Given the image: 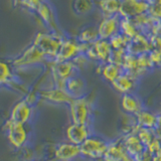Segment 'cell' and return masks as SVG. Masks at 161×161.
I'll return each mask as SVG.
<instances>
[{
	"mask_svg": "<svg viewBox=\"0 0 161 161\" xmlns=\"http://www.w3.org/2000/svg\"><path fill=\"white\" fill-rule=\"evenodd\" d=\"M5 133L9 144L15 149H21L26 146L28 141V131L26 124L16 123L11 120H7L4 125Z\"/></svg>",
	"mask_w": 161,
	"mask_h": 161,
	"instance_id": "277c9868",
	"label": "cell"
},
{
	"mask_svg": "<svg viewBox=\"0 0 161 161\" xmlns=\"http://www.w3.org/2000/svg\"><path fill=\"white\" fill-rule=\"evenodd\" d=\"M69 106L73 123L89 125L91 118V104L85 96L73 99Z\"/></svg>",
	"mask_w": 161,
	"mask_h": 161,
	"instance_id": "52a82bcc",
	"label": "cell"
},
{
	"mask_svg": "<svg viewBox=\"0 0 161 161\" xmlns=\"http://www.w3.org/2000/svg\"><path fill=\"white\" fill-rule=\"evenodd\" d=\"M102 75H104L105 79H107L110 82H114V80L119 77V73H118V69L116 67L115 64H107L106 67L103 69V72H102Z\"/></svg>",
	"mask_w": 161,
	"mask_h": 161,
	"instance_id": "603a6c76",
	"label": "cell"
},
{
	"mask_svg": "<svg viewBox=\"0 0 161 161\" xmlns=\"http://www.w3.org/2000/svg\"><path fill=\"white\" fill-rule=\"evenodd\" d=\"M33 106L34 104L30 103L26 98L20 100L11 109L9 120L16 123L28 124L33 116Z\"/></svg>",
	"mask_w": 161,
	"mask_h": 161,
	"instance_id": "9c48e42d",
	"label": "cell"
},
{
	"mask_svg": "<svg viewBox=\"0 0 161 161\" xmlns=\"http://www.w3.org/2000/svg\"><path fill=\"white\" fill-rule=\"evenodd\" d=\"M86 88H87L86 80L78 74L70 77L65 82V86H64L65 91L69 94V96L73 99L84 97L86 93Z\"/></svg>",
	"mask_w": 161,
	"mask_h": 161,
	"instance_id": "5bb4252c",
	"label": "cell"
},
{
	"mask_svg": "<svg viewBox=\"0 0 161 161\" xmlns=\"http://www.w3.org/2000/svg\"><path fill=\"white\" fill-rule=\"evenodd\" d=\"M47 62L48 63V60L44 54L33 43H30L24 50L10 60L14 69H25Z\"/></svg>",
	"mask_w": 161,
	"mask_h": 161,
	"instance_id": "7a4b0ae2",
	"label": "cell"
},
{
	"mask_svg": "<svg viewBox=\"0 0 161 161\" xmlns=\"http://www.w3.org/2000/svg\"><path fill=\"white\" fill-rule=\"evenodd\" d=\"M108 147L109 144L104 139L95 135H90L80 145V155L90 159H100L104 156Z\"/></svg>",
	"mask_w": 161,
	"mask_h": 161,
	"instance_id": "5b68a950",
	"label": "cell"
},
{
	"mask_svg": "<svg viewBox=\"0 0 161 161\" xmlns=\"http://www.w3.org/2000/svg\"><path fill=\"white\" fill-rule=\"evenodd\" d=\"M95 8L94 0H73L72 1V9L75 14L87 15L91 13Z\"/></svg>",
	"mask_w": 161,
	"mask_h": 161,
	"instance_id": "ac0fdd59",
	"label": "cell"
},
{
	"mask_svg": "<svg viewBox=\"0 0 161 161\" xmlns=\"http://www.w3.org/2000/svg\"><path fill=\"white\" fill-rule=\"evenodd\" d=\"M91 134L90 125L72 123L67 129V139L69 142L80 145Z\"/></svg>",
	"mask_w": 161,
	"mask_h": 161,
	"instance_id": "7c38bea8",
	"label": "cell"
},
{
	"mask_svg": "<svg viewBox=\"0 0 161 161\" xmlns=\"http://www.w3.org/2000/svg\"><path fill=\"white\" fill-rule=\"evenodd\" d=\"M155 127L157 128V133L161 134V115L157 117V122H156Z\"/></svg>",
	"mask_w": 161,
	"mask_h": 161,
	"instance_id": "cb8c5ba5",
	"label": "cell"
},
{
	"mask_svg": "<svg viewBox=\"0 0 161 161\" xmlns=\"http://www.w3.org/2000/svg\"><path fill=\"white\" fill-rule=\"evenodd\" d=\"M89 47L90 45L79 42L77 39H73L64 36L57 58L53 62H68V60H73L79 54L85 53L87 52Z\"/></svg>",
	"mask_w": 161,
	"mask_h": 161,
	"instance_id": "8992f818",
	"label": "cell"
},
{
	"mask_svg": "<svg viewBox=\"0 0 161 161\" xmlns=\"http://www.w3.org/2000/svg\"><path fill=\"white\" fill-rule=\"evenodd\" d=\"M50 75L53 86L64 89L65 82L73 75H77L78 68L73 60L68 62H50Z\"/></svg>",
	"mask_w": 161,
	"mask_h": 161,
	"instance_id": "3957f363",
	"label": "cell"
},
{
	"mask_svg": "<svg viewBox=\"0 0 161 161\" xmlns=\"http://www.w3.org/2000/svg\"><path fill=\"white\" fill-rule=\"evenodd\" d=\"M119 21L116 19V16H107L105 17L98 27L99 38L109 39L116 34L118 31Z\"/></svg>",
	"mask_w": 161,
	"mask_h": 161,
	"instance_id": "9a60e30c",
	"label": "cell"
},
{
	"mask_svg": "<svg viewBox=\"0 0 161 161\" xmlns=\"http://www.w3.org/2000/svg\"><path fill=\"white\" fill-rule=\"evenodd\" d=\"M35 13L38 15V17L42 19V21L48 28L50 32L63 34L58 23L57 13H55V10L50 2L47 1V0H42L38 5Z\"/></svg>",
	"mask_w": 161,
	"mask_h": 161,
	"instance_id": "ba28073f",
	"label": "cell"
},
{
	"mask_svg": "<svg viewBox=\"0 0 161 161\" xmlns=\"http://www.w3.org/2000/svg\"><path fill=\"white\" fill-rule=\"evenodd\" d=\"M64 37V34H58L50 31H39L35 34L31 43H33L44 54L48 63H50L57 58Z\"/></svg>",
	"mask_w": 161,
	"mask_h": 161,
	"instance_id": "6da1fadb",
	"label": "cell"
},
{
	"mask_svg": "<svg viewBox=\"0 0 161 161\" xmlns=\"http://www.w3.org/2000/svg\"><path fill=\"white\" fill-rule=\"evenodd\" d=\"M99 5L101 11L104 13L106 17L114 16V15L120 11L121 4L119 0H100Z\"/></svg>",
	"mask_w": 161,
	"mask_h": 161,
	"instance_id": "ffe728a7",
	"label": "cell"
},
{
	"mask_svg": "<svg viewBox=\"0 0 161 161\" xmlns=\"http://www.w3.org/2000/svg\"><path fill=\"white\" fill-rule=\"evenodd\" d=\"M37 94H38L39 100H42L52 104L69 105V103L73 101V98L70 97L69 94L65 91V89L55 87V86H53V88L39 91Z\"/></svg>",
	"mask_w": 161,
	"mask_h": 161,
	"instance_id": "30bf717a",
	"label": "cell"
},
{
	"mask_svg": "<svg viewBox=\"0 0 161 161\" xmlns=\"http://www.w3.org/2000/svg\"><path fill=\"white\" fill-rule=\"evenodd\" d=\"M138 123L144 128H153L155 127L156 122H157V117H155L153 114L149 112L141 110L139 113H137Z\"/></svg>",
	"mask_w": 161,
	"mask_h": 161,
	"instance_id": "44dd1931",
	"label": "cell"
},
{
	"mask_svg": "<svg viewBox=\"0 0 161 161\" xmlns=\"http://www.w3.org/2000/svg\"><path fill=\"white\" fill-rule=\"evenodd\" d=\"M113 85L118 91L125 94L128 93L129 91L133 88L132 80H131L130 78L127 77V75H119V77L113 82Z\"/></svg>",
	"mask_w": 161,
	"mask_h": 161,
	"instance_id": "7402d4cb",
	"label": "cell"
},
{
	"mask_svg": "<svg viewBox=\"0 0 161 161\" xmlns=\"http://www.w3.org/2000/svg\"><path fill=\"white\" fill-rule=\"evenodd\" d=\"M85 54L89 59H100L106 62L111 55V44L107 39L99 38L90 45Z\"/></svg>",
	"mask_w": 161,
	"mask_h": 161,
	"instance_id": "8fae6325",
	"label": "cell"
},
{
	"mask_svg": "<svg viewBox=\"0 0 161 161\" xmlns=\"http://www.w3.org/2000/svg\"><path fill=\"white\" fill-rule=\"evenodd\" d=\"M80 155V145L70 142H63L54 150V157L58 161H72Z\"/></svg>",
	"mask_w": 161,
	"mask_h": 161,
	"instance_id": "4fadbf2b",
	"label": "cell"
},
{
	"mask_svg": "<svg viewBox=\"0 0 161 161\" xmlns=\"http://www.w3.org/2000/svg\"><path fill=\"white\" fill-rule=\"evenodd\" d=\"M121 105H122V108L125 112H127L129 114H137L142 110L141 109L140 100L135 95L129 93H126L123 95Z\"/></svg>",
	"mask_w": 161,
	"mask_h": 161,
	"instance_id": "e0dca14e",
	"label": "cell"
},
{
	"mask_svg": "<svg viewBox=\"0 0 161 161\" xmlns=\"http://www.w3.org/2000/svg\"><path fill=\"white\" fill-rule=\"evenodd\" d=\"M14 68L8 60L0 58V88L9 86L15 80Z\"/></svg>",
	"mask_w": 161,
	"mask_h": 161,
	"instance_id": "2e32d148",
	"label": "cell"
},
{
	"mask_svg": "<svg viewBox=\"0 0 161 161\" xmlns=\"http://www.w3.org/2000/svg\"><path fill=\"white\" fill-rule=\"evenodd\" d=\"M29 161H45L44 159H36V158H33V159H30Z\"/></svg>",
	"mask_w": 161,
	"mask_h": 161,
	"instance_id": "d4e9b609",
	"label": "cell"
},
{
	"mask_svg": "<svg viewBox=\"0 0 161 161\" xmlns=\"http://www.w3.org/2000/svg\"><path fill=\"white\" fill-rule=\"evenodd\" d=\"M99 39V33H98V28H95L93 26H89L84 28L80 31L77 37V40L79 42L83 44L91 45L95 42H97Z\"/></svg>",
	"mask_w": 161,
	"mask_h": 161,
	"instance_id": "d6986e66",
	"label": "cell"
}]
</instances>
